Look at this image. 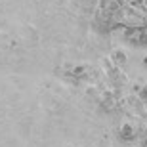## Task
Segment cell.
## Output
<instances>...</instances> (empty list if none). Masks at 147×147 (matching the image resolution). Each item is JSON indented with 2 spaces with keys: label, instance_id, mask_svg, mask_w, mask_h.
<instances>
[{
  "label": "cell",
  "instance_id": "7a4b0ae2",
  "mask_svg": "<svg viewBox=\"0 0 147 147\" xmlns=\"http://www.w3.org/2000/svg\"><path fill=\"white\" fill-rule=\"evenodd\" d=\"M113 63L115 65H122V63H126L124 52H113Z\"/></svg>",
  "mask_w": 147,
  "mask_h": 147
},
{
  "label": "cell",
  "instance_id": "3957f363",
  "mask_svg": "<svg viewBox=\"0 0 147 147\" xmlns=\"http://www.w3.org/2000/svg\"><path fill=\"white\" fill-rule=\"evenodd\" d=\"M143 63H145V65H147V57H145V59H143Z\"/></svg>",
  "mask_w": 147,
  "mask_h": 147
},
{
  "label": "cell",
  "instance_id": "6da1fadb",
  "mask_svg": "<svg viewBox=\"0 0 147 147\" xmlns=\"http://www.w3.org/2000/svg\"><path fill=\"white\" fill-rule=\"evenodd\" d=\"M134 134H136L134 124H124L122 128H120V136L124 138V140H132V138H134Z\"/></svg>",
  "mask_w": 147,
  "mask_h": 147
}]
</instances>
